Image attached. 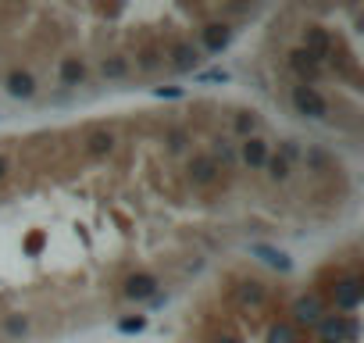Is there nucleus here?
I'll use <instances>...</instances> for the list:
<instances>
[{
  "instance_id": "obj_1",
  "label": "nucleus",
  "mask_w": 364,
  "mask_h": 343,
  "mask_svg": "<svg viewBox=\"0 0 364 343\" xmlns=\"http://www.w3.org/2000/svg\"><path fill=\"white\" fill-rule=\"evenodd\" d=\"M318 297H321V300L328 297V304H332L336 315H353V311L364 304V279H360L357 268H353V272H336L328 283H321Z\"/></svg>"
},
{
  "instance_id": "obj_2",
  "label": "nucleus",
  "mask_w": 364,
  "mask_h": 343,
  "mask_svg": "<svg viewBox=\"0 0 364 343\" xmlns=\"http://www.w3.org/2000/svg\"><path fill=\"white\" fill-rule=\"evenodd\" d=\"M200 61H204V54H200V47H197L190 36H175V40L164 47V65H168L175 75H193V72L200 68Z\"/></svg>"
},
{
  "instance_id": "obj_3",
  "label": "nucleus",
  "mask_w": 364,
  "mask_h": 343,
  "mask_svg": "<svg viewBox=\"0 0 364 343\" xmlns=\"http://www.w3.org/2000/svg\"><path fill=\"white\" fill-rule=\"evenodd\" d=\"M232 36H236V29L229 19H211L197 29V47H200V54H225L232 47Z\"/></svg>"
},
{
  "instance_id": "obj_4",
  "label": "nucleus",
  "mask_w": 364,
  "mask_h": 343,
  "mask_svg": "<svg viewBox=\"0 0 364 343\" xmlns=\"http://www.w3.org/2000/svg\"><path fill=\"white\" fill-rule=\"evenodd\" d=\"M289 104H293V111L300 115V118H311V122H321V118H328V100H325V93L318 90V86H293L289 90Z\"/></svg>"
},
{
  "instance_id": "obj_5",
  "label": "nucleus",
  "mask_w": 364,
  "mask_h": 343,
  "mask_svg": "<svg viewBox=\"0 0 364 343\" xmlns=\"http://www.w3.org/2000/svg\"><path fill=\"white\" fill-rule=\"evenodd\" d=\"M321 315H325V300H321L318 293H300V297H293L286 322H289L293 329H314V325L321 322Z\"/></svg>"
},
{
  "instance_id": "obj_6",
  "label": "nucleus",
  "mask_w": 364,
  "mask_h": 343,
  "mask_svg": "<svg viewBox=\"0 0 364 343\" xmlns=\"http://www.w3.org/2000/svg\"><path fill=\"white\" fill-rule=\"evenodd\" d=\"M182 172H186V183L193 186V190H211L218 179H222V168L200 150V154H190L186 157V168H182Z\"/></svg>"
},
{
  "instance_id": "obj_7",
  "label": "nucleus",
  "mask_w": 364,
  "mask_h": 343,
  "mask_svg": "<svg viewBox=\"0 0 364 343\" xmlns=\"http://www.w3.org/2000/svg\"><path fill=\"white\" fill-rule=\"evenodd\" d=\"M154 293H161V279H157L154 272H146V268L129 272V275L122 279V297H125L129 304H146Z\"/></svg>"
},
{
  "instance_id": "obj_8",
  "label": "nucleus",
  "mask_w": 364,
  "mask_h": 343,
  "mask_svg": "<svg viewBox=\"0 0 364 343\" xmlns=\"http://www.w3.org/2000/svg\"><path fill=\"white\" fill-rule=\"evenodd\" d=\"M286 68L293 72V79H296L300 86H318L321 75H325V65H318L304 47H293V51L286 54Z\"/></svg>"
},
{
  "instance_id": "obj_9",
  "label": "nucleus",
  "mask_w": 364,
  "mask_h": 343,
  "mask_svg": "<svg viewBox=\"0 0 364 343\" xmlns=\"http://www.w3.org/2000/svg\"><path fill=\"white\" fill-rule=\"evenodd\" d=\"M232 300H236L240 311L257 315V311L268 307V286H264L261 279H240V283L232 286Z\"/></svg>"
},
{
  "instance_id": "obj_10",
  "label": "nucleus",
  "mask_w": 364,
  "mask_h": 343,
  "mask_svg": "<svg viewBox=\"0 0 364 343\" xmlns=\"http://www.w3.org/2000/svg\"><path fill=\"white\" fill-rule=\"evenodd\" d=\"M300 47H304L318 65H325V61H332V58H336V40H332V33H328L325 26H307V29H304Z\"/></svg>"
},
{
  "instance_id": "obj_11",
  "label": "nucleus",
  "mask_w": 364,
  "mask_h": 343,
  "mask_svg": "<svg viewBox=\"0 0 364 343\" xmlns=\"http://www.w3.org/2000/svg\"><path fill=\"white\" fill-rule=\"evenodd\" d=\"M346 336H350V315L325 311L321 322L314 325V343H346Z\"/></svg>"
},
{
  "instance_id": "obj_12",
  "label": "nucleus",
  "mask_w": 364,
  "mask_h": 343,
  "mask_svg": "<svg viewBox=\"0 0 364 343\" xmlns=\"http://www.w3.org/2000/svg\"><path fill=\"white\" fill-rule=\"evenodd\" d=\"M58 83H61L65 90H79V86H86V83H90V65H86V58H79V54H65V58L58 61Z\"/></svg>"
},
{
  "instance_id": "obj_13",
  "label": "nucleus",
  "mask_w": 364,
  "mask_h": 343,
  "mask_svg": "<svg viewBox=\"0 0 364 343\" xmlns=\"http://www.w3.org/2000/svg\"><path fill=\"white\" fill-rule=\"evenodd\" d=\"M114 147H118V136H114V129H107V125H90V129L82 132V150H86L90 157H111Z\"/></svg>"
},
{
  "instance_id": "obj_14",
  "label": "nucleus",
  "mask_w": 364,
  "mask_h": 343,
  "mask_svg": "<svg viewBox=\"0 0 364 343\" xmlns=\"http://www.w3.org/2000/svg\"><path fill=\"white\" fill-rule=\"evenodd\" d=\"M236 154H240V164L250 168V172H264L268 164V154H272V143L264 136H250L243 143H236Z\"/></svg>"
},
{
  "instance_id": "obj_15",
  "label": "nucleus",
  "mask_w": 364,
  "mask_h": 343,
  "mask_svg": "<svg viewBox=\"0 0 364 343\" xmlns=\"http://www.w3.org/2000/svg\"><path fill=\"white\" fill-rule=\"evenodd\" d=\"M4 93H8L11 100H33V97L40 93V83H36V75H33L29 68H11V72L4 75Z\"/></svg>"
},
{
  "instance_id": "obj_16",
  "label": "nucleus",
  "mask_w": 364,
  "mask_h": 343,
  "mask_svg": "<svg viewBox=\"0 0 364 343\" xmlns=\"http://www.w3.org/2000/svg\"><path fill=\"white\" fill-rule=\"evenodd\" d=\"M247 254H250V258H257L261 265H268L272 272H282V275H286V272H293V258H289L282 247H275V243H250V247H247Z\"/></svg>"
},
{
  "instance_id": "obj_17",
  "label": "nucleus",
  "mask_w": 364,
  "mask_h": 343,
  "mask_svg": "<svg viewBox=\"0 0 364 343\" xmlns=\"http://www.w3.org/2000/svg\"><path fill=\"white\" fill-rule=\"evenodd\" d=\"M97 75L104 83H125L132 75V58L129 54H104L97 65Z\"/></svg>"
},
{
  "instance_id": "obj_18",
  "label": "nucleus",
  "mask_w": 364,
  "mask_h": 343,
  "mask_svg": "<svg viewBox=\"0 0 364 343\" xmlns=\"http://www.w3.org/2000/svg\"><path fill=\"white\" fill-rule=\"evenodd\" d=\"M29 332H33V315H26V311H11L0 318V336L8 343H22Z\"/></svg>"
},
{
  "instance_id": "obj_19",
  "label": "nucleus",
  "mask_w": 364,
  "mask_h": 343,
  "mask_svg": "<svg viewBox=\"0 0 364 343\" xmlns=\"http://www.w3.org/2000/svg\"><path fill=\"white\" fill-rule=\"evenodd\" d=\"M222 172H236L240 168V154H236V143L229 136H215L211 139V150H204Z\"/></svg>"
},
{
  "instance_id": "obj_20",
  "label": "nucleus",
  "mask_w": 364,
  "mask_h": 343,
  "mask_svg": "<svg viewBox=\"0 0 364 343\" xmlns=\"http://www.w3.org/2000/svg\"><path fill=\"white\" fill-rule=\"evenodd\" d=\"M157 68H164V47H161V43H154V40L139 43V47H136V72L154 75Z\"/></svg>"
},
{
  "instance_id": "obj_21",
  "label": "nucleus",
  "mask_w": 364,
  "mask_h": 343,
  "mask_svg": "<svg viewBox=\"0 0 364 343\" xmlns=\"http://www.w3.org/2000/svg\"><path fill=\"white\" fill-rule=\"evenodd\" d=\"M300 164H307V172H311V176H328V172H332V154H328L325 147L311 143V147H304V154H300Z\"/></svg>"
},
{
  "instance_id": "obj_22",
  "label": "nucleus",
  "mask_w": 364,
  "mask_h": 343,
  "mask_svg": "<svg viewBox=\"0 0 364 343\" xmlns=\"http://www.w3.org/2000/svg\"><path fill=\"white\" fill-rule=\"evenodd\" d=\"M161 139H164V150L178 157V154H190V143H193V132H190L186 125H168Z\"/></svg>"
},
{
  "instance_id": "obj_23",
  "label": "nucleus",
  "mask_w": 364,
  "mask_h": 343,
  "mask_svg": "<svg viewBox=\"0 0 364 343\" xmlns=\"http://www.w3.org/2000/svg\"><path fill=\"white\" fill-rule=\"evenodd\" d=\"M232 136L243 143V139H250V136H261V122H257V115L254 111H247V107H240V111H232Z\"/></svg>"
},
{
  "instance_id": "obj_24",
  "label": "nucleus",
  "mask_w": 364,
  "mask_h": 343,
  "mask_svg": "<svg viewBox=\"0 0 364 343\" xmlns=\"http://www.w3.org/2000/svg\"><path fill=\"white\" fill-rule=\"evenodd\" d=\"M264 176H268V183L286 186V183L293 179V164H289V161H282V157L272 150V154H268V164H264Z\"/></svg>"
},
{
  "instance_id": "obj_25",
  "label": "nucleus",
  "mask_w": 364,
  "mask_h": 343,
  "mask_svg": "<svg viewBox=\"0 0 364 343\" xmlns=\"http://www.w3.org/2000/svg\"><path fill=\"white\" fill-rule=\"evenodd\" d=\"M264 343H304V339H300V329H293L286 318H279V322H272V325H268Z\"/></svg>"
},
{
  "instance_id": "obj_26",
  "label": "nucleus",
  "mask_w": 364,
  "mask_h": 343,
  "mask_svg": "<svg viewBox=\"0 0 364 343\" xmlns=\"http://www.w3.org/2000/svg\"><path fill=\"white\" fill-rule=\"evenodd\" d=\"M146 325H150L146 315H122L114 329H118L122 336H139V332H146Z\"/></svg>"
},
{
  "instance_id": "obj_27",
  "label": "nucleus",
  "mask_w": 364,
  "mask_h": 343,
  "mask_svg": "<svg viewBox=\"0 0 364 343\" xmlns=\"http://www.w3.org/2000/svg\"><path fill=\"white\" fill-rule=\"evenodd\" d=\"M275 154L296 168V164H300V154H304V143H300L296 136H289V139H282V143H279V150H275Z\"/></svg>"
},
{
  "instance_id": "obj_28",
  "label": "nucleus",
  "mask_w": 364,
  "mask_h": 343,
  "mask_svg": "<svg viewBox=\"0 0 364 343\" xmlns=\"http://www.w3.org/2000/svg\"><path fill=\"white\" fill-rule=\"evenodd\" d=\"M43 247H47V233H43V229H33V233L22 240L26 258H40V254H43Z\"/></svg>"
},
{
  "instance_id": "obj_29",
  "label": "nucleus",
  "mask_w": 364,
  "mask_h": 343,
  "mask_svg": "<svg viewBox=\"0 0 364 343\" xmlns=\"http://www.w3.org/2000/svg\"><path fill=\"white\" fill-rule=\"evenodd\" d=\"M232 75L225 68H208V72H197V83H229Z\"/></svg>"
},
{
  "instance_id": "obj_30",
  "label": "nucleus",
  "mask_w": 364,
  "mask_h": 343,
  "mask_svg": "<svg viewBox=\"0 0 364 343\" xmlns=\"http://www.w3.org/2000/svg\"><path fill=\"white\" fill-rule=\"evenodd\" d=\"M154 97H157V100H178V97H182V86H157Z\"/></svg>"
},
{
  "instance_id": "obj_31",
  "label": "nucleus",
  "mask_w": 364,
  "mask_h": 343,
  "mask_svg": "<svg viewBox=\"0 0 364 343\" xmlns=\"http://www.w3.org/2000/svg\"><path fill=\"white\" fill-rule=\"evenodd\" d=\"M208 343H243V339H240L236 332H225V329H222V332H215Z\"/></svg>"
},
{
  "instance_id": "obj_32",
  "label": "nucleus",
  "mask_w": 364,
  "mask_h": 343,
  "mask_svg": "<svg viewBox=\"0 0 364 343\" xmlns=\"http://www.w3.org/2000/svg\"><path fill=\"white\" fill-rule=\"evenodd\" d=\"M357 339H360V318L350 315V336H346V343H357Z\"/></svg>"
},
{
  "instance_id": "obj_33",
  "label": "nucleus",
  "mask_w": 364,
  "mask_h": 343,
  "mask_svg": "<svg viewBox=\"0 0 364 343\" xmlns=\"http://www.w3.org/2000/svg\"><path fill=\"white\" fill-rule=\"evenodd\" d=\"M8 176H11V161H8V154H0V186L8 183Z\"/></svg>"
},
{
  "instance_id": "obj_34",
  "label": "nucleus",
  "mask_w": 364,
  "mask_h": 343,
  "mask_svg": "<svg viewBox=\"0 0 364 343\" xmlns=\"http://www.w3.org/2000/svg\"><path fill=\"white\" fill-rule=\"evenodd\" d=\"M164 304H168V293H154V297L146 300V307H150V311H161Z\"/></svg>"
},
{
  "instance_id": "obj_35",
  "label": "nucleus",
  "mask_w": 364,
  "mask_h": 343,
  "mask_svg": "<svg viewBox=\"0 0 364 343\" xmlns=\"http://www.w3.org/2000/svg\"><path fill=\"white\" fill-rule=\"evenodd\" d=\"M222 15H254V8H222Z\"/></svg>"
}]
</instances>
